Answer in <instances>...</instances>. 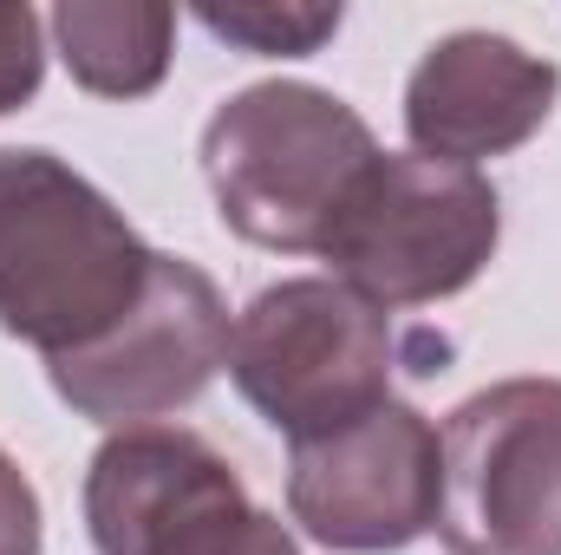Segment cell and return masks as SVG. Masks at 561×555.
I'll return each instance as SVG.
<instances>
[{
  "mask_svg": "<svg viewBox=\"0 0 561 555\" xmlns=\"http://www.w3.org/2000/svg\"><path fill=\"white\" fill-rule=\"evenodd\" d=\"M39 490L26 484V471L0 451V555H39Z\"/></svg>",
  "mask_w": 561,
  "mask_h": 555,
  "instance_id": "cell-13",
  "label": "cell"
},
{
  "mask_svg": "<svg viewBox=\"0 0 561 555\" xmlns=\"http://www.w3.org/2000/svg\"><path fill=\"white\" fill-rule=\"evenodd\" d=\"M46 79V26L26 0H0V118L20 112Z\"/></svg>",
  "mask_w": 561,
  "mask_h": 555,
  "instance_id": "cell-12",
  "label": "cell"
},
{
  "mask_svg": "<svg viewBox=\"0 0 561 555\" xmlns=\"http://www.w3.org/2000/svg\"><path fill=\"white\" fill-rule=\"evenodd\" d=\"M561 99V66L516 46L510 33H444L405 79V138L431 163L477 170L510 157L549 125Z\"/></svg>",
  "mask_w": 561,
  "mask_h": 555,
  "instance_id": "cell-9",
  "label": "cell"
},
{
  "mask_svg": "<svg viewBox=\"0 0 561 555\" xmlns=\"http://www.w3.org/2000/svg\"><path fill=\"white\" fill-rule=\"evenodd\" d=\"M196 20L216 33V39H229V46H242V53H262V59H307V53H320L333 33H340V7H300V0H255V7H196Z\"/></svg>",
  "mask_w": 561,
  "mask_h": 555,
  "instance_id": "cell-11",
  "label": "cell"
},
{
  "mask_svg": "<svg viewBox=\"0 0 561 555\" xmlns=\"http://www.w3.org/2000/svg\"><path fill=\"white\" fill-rule=\"evenodd\" d=\"M229 301L183 256H157L138 307L85 353L46 360L53 393L92 424H157L209 393L229 366Z\"/></svg>",
  "mask_w": 561,
  "mask_h": 555,
  "instance_id": "cell-8",
  "label": "cell"
},
{
  "mask_svg": "<svg viewBox=\"0 0 561 555\" xmlns=\"http://www.w3.org/2000/svg\"><path fill=\"white\" fill-rule=\"evenodd\" d=\"M444 503V438L437 424L386 399L366 418L294 444L287 517L333 555H399L437 530Z\"/></svg>",
  "mask_w": 561,
  "mask_h": 555,
  "instance_id": "cell-7",
  "label": "cell"
},
{
  "mask_svg": "<svg viewBox=\"0 0 561 555\" xmlns=\"http://www.w3.org/2000/svg\"><path fill=\"white\" fill-rule=\"evenodd\" d=\"M53 39L92 99H144L163 86L170 53H176V7L150 0H59L53 7Z\"/></svg>",
  "mask_w": 561,
  "mask_h": 555,
  "instance_id": "cell-10",
  "label": "cell"
},
{
  "mask_svg": "<svg viewBox=\"0 0 561 555\" xmlns=\"http://www.w3.org/2000/svg\"><path fill=\"white\" fill-rule=\"evenodd\" d=\"M157 269L125 209L39 144L0 150V333L46 360L105 340Z\"/></svg>",
  "mask_w": 561,
  "mask_h": 555,
  "instance_id": "cell-1",
  "label": "cell"
},
{
  "mask_svg": "<svg viewBox=\"0 0 561 555\" xmlns=\"http://www.w3.org/2000/svg\"><path fill=\"white\" fill-rule=\"evenodd\" d=\"M503 242V196L483 170L379 157L340 209L320 262L373 307H431L463 294Z\"/></svg>",
  "mask_w": 561,
  "mask_h": 555,
  "instance_id": "cell-4",
  "label": "cell"
},
{
  "mask_svg": "<svg viewBox=\"0 0 561 555\" xmlns=\"http://www.w3.org/2000/svg\"><path fill=\"white\" fill-rule=\"evenodd\" d=\"M450 555H561V380H503L444 418Z\"/></svg>",
  "mask_w": 561,
  "mask_h": 555,
  "instance_id": "cell-6",
  "label": "cell"
},
{
  "mask_svg": "<svg viewBox=\"0 0 561 555\" xmlns=\"http://www.w3.org/2000/svg\"><path fill=\"white\" fill-rule=\"evenodd\" d=\"M379 157L373 125L307 79L242 86L203 125V177L222 223L275 256H320Z\"/></svg>",
  "mask_w": 561,
  "mask_h": 555,
  "instance_id": "cell-2",
  "label": "cell"
},
{
  "mask_svg": "<svg viewBox=\"0 0 561 555\" xmlns=\"http://www.w3.org/2000/svg\"><path fill=\"white\" fill-rule=\"evenodd\" d=\"M85 530L99 555H300L236 464L183 424H125L92 451Z\"/></svg>",
  "mask_w": 561,
  "mask_h": 555,
  "instance_id": "cell-5",
  "label": "cell"
},
{
  "mask_svg": "<svg viewBox=\"0 0 561 555\" xmlns=\"http://www.w3.org/2000/svg\"><path fill=\"white\" fill-rule=\"evenodd\" d=\"M399 333L333 275H294L262 287L229 333V380L280 438H327L392 399Z\"/></svg>",
  "mask_w": 561,
  "mask_h": 555,
  "instance_id": "cell-3",
  "label": "cell"
}]
</instances>
